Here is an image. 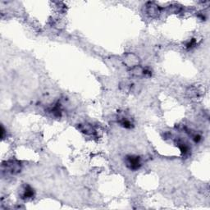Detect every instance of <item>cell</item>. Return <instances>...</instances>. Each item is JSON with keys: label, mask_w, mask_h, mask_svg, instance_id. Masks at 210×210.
Instances as JSON below:
<instances>
[{"label": "cell", "mask_w": 210, "mask_h": 210, "mask_svg": "<svg viewBox=\"0 0 210 210\" xmlns=\"http://www.w3.org/2000/svg\"><path fill=\"white\" fill-rule=\"evenodd\" d=\"M124 63L126 64L127 67H135L136 66L139 65V63H140V60H139V58L137 56H136L135 54H126L125 58L123 59Z\"/></svg>", "instance_id": "cell-1"}, {"label": "cell", "mask_w": 210, "mask_h": 210, "mask_svg": "<svg viewBox=\"0 0 210 210\" xmlns=\"http://www.w3.org/2000/svg\"><path fill=\"white\" fill-rule=\"evenodd\" d=\"M126 165L132 170H136L141 167L140 158L137 156H128L126 158Z\"/></svg>", "instance_id": "cell-2"}, {"label": "cell", "mask_w": 210, "mask_h": 210, "mask_svg": "<svg viewBox=\"0 0 210 210\" xmlns=\"http://www.w3.org/2000/svg\"><path fill=\"white\" fill-rule=\"evenodd\" d=\"M146 13L150 17H156L159 13V8L156 4H154V3H150L149 5H147Z\"/></svg>", "instance_id": "cell-3"}, {"label": "cell", "mask_w": 210, "mask_h": 210, "mask_svg": "<svg viewBox=\"0 0 210 210\" xmlns=\"http://www.w3.org/2000/svg\"><path fill=\"white\" fill-rule=\"evenodd\" d=\"M7 168L9 172H11L13 174L18 173L21 170V166L18 162H10L7 164Z\"/></svg>", "instance_id": "cell-4"}, {"label": "cell", "mask_w": 210, "mask_h": 210, "mask_svg": "<svg viewBox=\"0 0 210 210\" xmlns=\"http://www.w3.org/2000/svg\"><path fill=\"white\" fill-rule=\"evenodd\" d=\"M131 73L132 76H136V77H141L142 76L145 75V70L143 67H141V66H136V67H132L131 70Z\"/></svg>", "instance_id": "cell-5"}, {"label": "cell", "mask_w": 210, "mask_h": 210, "mask_svg": "<svg viewBox=\"0 0 210 210\" xmlns=\"http://www.w3.org/2000/svg\"><path fill=\"white\" fill-rule=\"evenodd\" d=\"M80 130L87 135H93L95 133V131L94 130L92 126H90L89 124H83V125L81 124V125H80Z\"/></svg>", "instance_id": "cell-6"}, {"label": "cell", "mask_w": 210, "mask_h": 210, "mask_svg": "<svg viewBox=\"0 0 210 210\" xmlns=\"http://www.w3.org/2000/svg\"><path fill=\"white\" fill-rule=\"evenodd\" d=\"M22 196L25 199H30V198H32L34 196V191H33L32 188H30V186H27L25 188L24 191H23V194H22Z\"/></svg>", "instance_id": "cell-7"}, {"label": "cell", "mask_w": 210, "mask_h": 210, "mask_svg": "<svg viewBox=\"0 0 210 210\" xmlns=\"http://www.w3.org/2000/svg\"><path fill=\"white\" fill-rule=\"evenodd\" d=\"M177 145H178V147H179V149L181 150V151H182V154H188L189 150H189L188 145H186V143H184L183 141H177Z\"/></svg>", "instance_id": "cell-8"}, {"label": "cell", "mask_w": 210, "mask_h": 210, "mask_svg": "<svg viewBox=\"0 0 210 210\" xmlns=\"http://www.w3.org/2000/svg\"><path fill=\"white\" fill-rule=\"evenodd\" d=\"M187 94H188V95L190 97H198L200 92H199V90L196 87H191L187 90Z\"/></svg>", "instance_id": "cell-9"}, {"label": "cell", "mask_w": 210, "mask_h": 210, "mask_svg": "<svg viewBox=\"0 0 210 210\" xmlns=\"http://www.w3.org/2000/svg\"><path fill=\"white\" fill-rule=\"evenodd\" d=\"M120 124L125 128H131L132 126L131 121L130 120H128L127 118H126V117H122V119L120 121Z\"/></svg>", "instance_id": "cell-10"}, {"label": "cell", "mask_w": 210, "mask_h": 210, "mask_svg": "<svg viewBox=\"0 0 210 210\" xmlns=\"http://www.w3.org/2000/svg\"><path fill=\"white\" fill-rule=\"evenodd\" d=\"M193 140H194L195 142H199V141L201 140V136H200L199 135H195V136H193Z\"/></svg>", "instance_id": "cell-11"}]
</instances>
